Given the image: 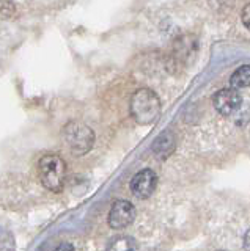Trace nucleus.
Wrapping results in <instances>:
<instances>
[{
    "mask_svg": "<svg viewBox=\"0 0 250 251\" xmlns=\"http://www.w3.org/2000/svg\"><path fill=\"white\" fill-rule=\"evenodd\" d=\"M38 175L46 190L58 193L63 190L66 177V165L56 154H46L38 162Z\"/></svg>",
    "mask_w": 250,
    "mask_h": 251,
    "instance_id": "nucleus-1",
    "label": "nucleus"
},
{
    "mask_svg": "<svg viewBox=\"0 0 250 251\" xmlns=\"http://www.w3.org/2000/svg\"><path fill=\"white\" fill-rule=\"evenodd\" d=\"M131 115L139 124H151L161 112V102L154 91L142 88L131 98Z\"/></svg>",
    "mask_w": 250,
    "mask_h": 251,
    "instance_id": "nucleus-2",
    "label": "nucleus"
},
{
    "mask_svg": "<svg viewBox=\"0 0 250 251\" xmlns=\"http://www.w3.org/2000/svg\"><path fill=\"white\" fill-rule=\"evenodd\" d=\"M63 137L74 155H85L90 152L95 143V133L87 124L81 121H71L65 126Z\"/></svg>",
    "mask_w": 250,
    "mask_h": 251,
    "instance_id": "nucleus-3",
    "label": "nucleus"
},
{
    "mask_svg": "<svg viewBox=\"0 0 250 251\" xmlns=\"http://www.w3.org/2000/svg\"><path fill=\"white\" fill-rule=\"evenodd\" d=\"M136 218V209L131 202L124 201V200H118L113 202V206L111 207V212H109V226L112 229H124L128 227Z\"/></svg>",
    "mask_w": 250,
    "mask_h": 251,
    "instance_id": "nucleus-4",
    "label": "nucleus"
},
{
    "mask_svg": "<svg viewBox=\"0 0 250 251\" xmlns=\"http://www.w3.org/2000/svg\"><path fill=\"white\" fill-rule=\"evenodd\" d=\"M156 182H158V177H156V173L153 170H142L134 175L131 180V192L136 198H148L151 196Z\"/></svg>",
    "mask_w": 250,
    "mask_h": 251,
    "instance_id": "nucleus-5",
    "label": "nucleus"
},
{
    "mask_svg": "<svg viewBox=\"0 0 250 251\" xmlns=\"http://www.w3.org/2000/svg\"><path fill=\"white\" fill-rule=\"evenodd\" d=\"M241 96L236 88H223L214 96V108L221 115H233L241 107Z\"/></svg>",
    "mask_w": 250,
    "mask_h": 251,
    "instance_id": "nucleus-6",
    "label": "nucleus"
},
{
    "mask_svg": "<svg viewBox=\"0 0 250 251\" xmlns=\"http://www.w3.org/2000/svg\"><path fill=\"white\" fill-rule=\"evenodd\" d=\"M173 151H175V137L170 132H162L153 143L154 155L158 159H167Z\"/></svg>",
    "mask_w": 250,
    "mask_h": 251,
    "instance_id": "nucleus-7",
    "label": "nucleus"
},
{
    "mask_svg": "<svg viewBox=\"0 0 250 251\" xmlns=\"http://www.w3.org/2000/svg\"><path fill=\"white\" fill-rule=\"evenodd\" d=\"M230 83L233 88H236V90H242V88H246V86H249L250 85V66L238 68L233 73Z\"/></svg>",
    "mask_w": 250,
    "mask_h": 251,
    "instance_id": "nucleus-8",
    "label": "nucleus"
},
{
    "mask_svg": "<svg viewBox=\"0 0 250 251\" xmlns=\"http://www.w3.org/2000/svg\"><path fill=\"white\" fill-rule=\"evenodd\" d=\"M109 250H136L137 245L134 243V239L131 237H116L111 242L107 247Z\"/></svg>",
    "mask_w": 250,
    "mask_h": 251,
    "instance_id": "nucleus-9",
    "label": "nucleus"
},
{
    "mask_svg": "<svg viewBox=\"0 0 250 251\" xmlns=\"http://www.w3.org/2000/svg\"><path fill=\"white\" fill-rule=\"evenodd\" d=\"M16 13V6L10 0H0V19H11Z\"/></svg>",
    "mask_w": 250,
    "mask_h": 251,
    "instance_id": "nucleus-10",
    "label": "nucleus"
},
{
    "mask_svg": "<svg viewBox=\"0 0 250 251\" xmlns=\"http://www.w3.org/2000/svg\"><path fill=\"white\" fill-rule=\"evenodd\" d=\"M242 24H244L246 25V28L250 31V3L244 8V10H242Z\"/></svg>",
    "mask_w": 250,
    "mask_h": 251,
    "instance_id": "nucleus-11",
    "label": "nucleus"
},
{
    "mask_svg": "<svg viewBox=\"0 0 250 251\" xmlns=\"http://www.w3.org/2000/svg\"><path fill=\"white\" fill-rule=\"evenodd\" d=\"M2 242H10V243H13V237L10 235V232H8V231L0 229V250H3Z\"/></svg>",
    "mask_w": 250,
    "mask_h": 251,
    "instance_id": "nucleus-12",
    "label": "nucleus"
},
{
    "mask_svg": "<svg viewBox=\"0 0 250 251\" xmlns=\"http://www.w3.org/2000/svg\"><path fill=\"white\" fill-rule=\"evenodd\" d=\"M244 248L246 250H250V229L247 231L246 237H244Z\"/></svg>",
    "mask_w": 250,
    "mask_h": 251,
    "instance_id": "nucleus-13",
    "label": "nucleus"
}]
</instances>
